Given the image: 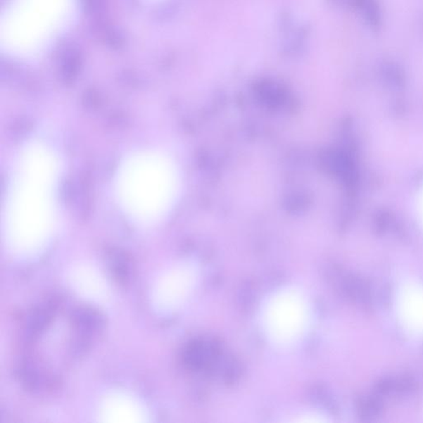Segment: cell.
<instances>
[{
    "label": "cell",
    "instance_id": "obj_1",
    "mask_svg": "<svg viewBox=\"0 0 423 423\" xmlns=\"http://www.w3.org/2000/svg\"><path fill=\"white\" fill-rule=\"evenodd\" d=\"M260 325L265 339L279 349L292 348L305 339L312 320L307 294L296 286L275 289L261 304Z\"/></svg>",
    "mask_w": 423,
    "mask_h": 423
},
{
    "label": "cell",
    "instance_id": "obj_2",
    "mask_svg": "<svg viewBox=\"0 0 423 423\" xmlns=\"http://www.w3.org/2000/svg\"><path fill=\"white\" fill-rule=\"evenodd\" d=\"M394 311L407 334L423 337V283L408 280L399 285L394 298Z\"/></svg>",
    "mask_w": 423,
    "mask_h": 423
},
{
    "label": "cell",
    "instance_id": "obj_3",
    "mask_svg": "<svg viewBox=\"0 0 423 423\" xmlns=\"http://www.w3.org/2000/svg\"><path fill=\"white\" fill-rule=\"evenodd\" d=\"M104 317L98 310L90 307H80L71 316V326L74 332L75 351L78 353L88 350L90 345L103 330Z\"/></svg>",
    "mask_w": 423,
    "mask_h": 423
},
{
    "label": "cell",
    "instance_id": "obj_4",
    "mask_svg": "<svg viewBox=\"0 0 423 423\" xmlns=\"http://www.w3.org/2000/svg\"><path fill=\"white\" fill-rule=\"evenodd\" d=\"M53 308L50 306L36 307L28 313L25 322V332L30 341L34 340L44 332L53 317Z\"/></svg>",
    "mask_w": 423,
    "mask_h": 423
},
{
    "label": "cell",
    "instance_id": "obj_5",
    "mask_svg": "<svg viewBox=\"0 0 423 423\" xmlns=\"http://www.w3.org/2000/svg\"><path fill=\"white\" fill-rule=\"evenodd\" d=\"M108 270L111 277L117 284L125 285L130 283L132 268L130 259L122 253H113L109 255Z\"/></svg>",
    "mask_w": 423,
    "mask_h": 423
},
{
    "label": "cell",
    "instance_id": "obj_6",
    "mask_svg": "<svg viewBox=\"0 0 423 423\" xmlns=\"http://www.w3.org/2000/svg\"><path fill=\"white\" fill-rule=\"evenodd\" d=\"M326 416L322 415V413L318 412H303L301 415H296V418L292 420V422H327V420L325 418Z\"/></svg>",
    "mask_w": 423,
    "mask_h": 423
},
{
    "label": "cell",
    "instance_id": "obj_7",
    "mask_svg": "<svg viewBox=\"0 0 423 423\" xmlns=\"http://www.w3.org/2000/svg\"><path fill=\"white\" fill-rule=\"evenodd\" d=\"M416 212L418 220L423 228V185L418 192L416 201Z\"/></svg>",
    "mask_w": 423,
    "mask_h": 423
}]
</instances>
